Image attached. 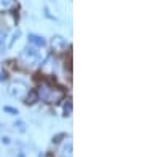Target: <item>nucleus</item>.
Masks as SVG:
<instances>
[{
  "label": "nucleus",
  "mask_w": 159,
  "mask_h": 157,
  "mask_svg": "<svg viewBox=\"0 0 159 157\" xmlns=\"http://www.w3.org/2000/svg\"><path fill=\"white\" fill-rule=\"evenodd\" d=\"M51 2H57V0H51Z\"/></svg>",
  "instance_id": "nucleus-15"
},
{
  "label": "nucleus",
  "mask_w": 159,
  "mask_h": 157,
  "mask_svg": "<svg viewBox=\"0 0 159 157\" xmlns=\"http://www.w3.org/2000/svg\"><path fill=\"white\" fill-rule=\"evenodd\" d=\"M0 81H5V76H3L2 73H0Z\"/></svg>",
  "instance_id": "nucleus-14"
},
{
  "label": "nucleus",
  "mask_w": 159,
  "mask_h": 157,
  "mask_svg": "<svg viewBox=\"0 0 159 157\" xmlns=\"http://www.w3.org/2000/svg\"><path fill=\"white\" fill-rule=\"evenodd\" d=\"M18 60L24 67H35V65L42 63V57H40V52L37 51V48L34 46H25L18 56Z\"/></svg>",
  "instance_id": "nucleus-2"
},
{
  "label": "nucleus",
  "mask_w": 159,
  "mask_h": 157,
  "mask_svg": "<svg viewBox=\"0 0 159 157\" xmlns=\"http://www.w3.org/2000/svg\"><path fill=\"white\" fill-rule=\"evenodd\" d=\"M29 43H32L34 46L37 48H45L46 46V40H45V37L42 35H37V33H29Z\"/></svg>",
  "instance_id": "nucleus-6"
},
{
  "label": "nucleus",
  "mask_w": 159,
  "mask_h": 157,
  "mask_svg": "<svg viewBox=\"0 0 159 157\" xmlns=\"http://www.w3.org/2000/svg\"><path fill=\"white\" fill-rule=\"evenodd\" d=\"M62 113H64L65 117L72 114V102H70V100H67V102L64 103V110H62Z\"/></svg>",
  "instance_id": "nucleus-9"
},
{
  "label": "nucleus",
  "mask_w": 159,
  "mask_h": 157,
  "mask_svg": "<svg viewBox=\"0 0 159 157\" xmlns=\"http://www.w3.org/2000/svg\"><path fill=\"white\" fill-rule=\"evenodd\" d=\"M3 111L8 113V114H11V116H18L19 114V111L16 108H13V107H3Z\"/></svg>",
  "instance_id": "nucleus-11"
},
{
  "label": "nucleus",
  "mask_w": 159,
  "mask_h": 157,
  "mask_svg": "<svg viewBox=\"0 0 159 157\" xmlns=\"http://www.w3.org/2000/svg\"><path fill=\"white\" fill-rule=\"evenodd\" d=\"M67 40L62 37V35H54L51 38V48L52 51H56V52H62L65 51V48H67Z\"/></svg>",
  "instance_id": "nucleus-4"
},
{
  "label": "nucleus",
  "mask_w": 159,
  "mask_h": 157,
  "mask_svg": "<svg viewBox=\"0 0 159 157\" xmlns=\"http://www.w3.org/2000/svg\"><path fill=\"white\" fill-rule=\"evenodd\" d=\"M19 35H21V32H19V30H16L15 33L11 35V40H10V45H8V48H11V46H13V43H15V41H18Z\"/></svg>",
  "instance_id": "nucleus-12"
},
{
  "label": "nucleus",
  "mask_w": 159,
  "mask_h": 157,
  "mask_svg": "<svg viewBox=\"0 0 159 157\" xmlns=\"http://www.w3.org/2000/svg\"><path fill=\"white\" fill-rule=\"evenodd\" d=\"M2 143H3V145H10V143H11V140H10L8 137H3V138H2Z\"/></svg>",
  "instance_id": "nucleus-13"
},
{
  "label": "nucleus",
  "mask_w": 159,
  "mask_h": 157,
  "mask_svg": "<svg viewBox=\"0 0 159 157\" xmlns=\"http://www.w3.org/2000/svg\"><path fill=\"white\" fill-rule=\"evenodd\" d=\"M37 100H38V97H37V92H35V90H30V89H29L27 95L24 97V103H25V105H34Z\"/></svg>",
  "instance_id": "nucleus-8"
},
{
  "label": "nucleus",
  "mask_w": 159,
  "mask_h": 157,
  "mask_svg": "<svg viewBox=\"0 0 159 157\" xmlns=\"http://www.w3.org/2000/svg\"><path fill=\"white\" fill-rule=\"evenodd\" d=\"M15 129L18 130V132H21V133H25V122L18 119V121L15 122Z\"/></svg>",
  "instance_id": "nucleus-10"
},
{
  "label": "nucleus",
  "mask_w": 159,
  "mask_h": 157,
  "mask_svg": "<svg viewBox=\"0 0 159 157\" xmlns=\"http://www.w3.org/2000/svg\"><path fill=\"white\" fill-rule=\"evenodd\" d=\"M16 8V0H0V13H8Z\"/></svg>",
  "instance_id": "nucleus-7"
},
{
  "label": "nucleus",
  "mask_w": 159,
  "mask_h": 157,
  "mask_svg": "<svg viewBox=\"0 0 159 157\" xmlns=\"http://www.w3.org/2000/svg\"><path fill=\"white\" fill-rule=\"evenodd\" d=\"M37 97L38 100L42 102H46V103H51V105H56L59 103L64 97H65V92L59 87H52V86H48V84H42L37 90Z\"/></svg>",
  "instance_id": "nucleus-1"
},
{
  "label": "nucleus",
  "mask_w": 159,
  "mask_h": 157,
  "mask_svg": "<svg viewBox=\"0 0 159 157\" xmlns=\"http://www.w3.org/2000/svg\"><path fill=\"white\" fill-rule=\"evenodd\" d=\"M73 146H72V141H70V138H67L62 145H61V148H59V154H61V157H72L73 154Z\"/></svg>",
  "instance_id": "nucleus-5"
},
{
  "label": "nucleus",
  "mask_w": 159,
  "mask_h": 157,
  "mask_svg": "<svg viewBox=\"0 0 159 157\" xmlns=\"http://www.w3.org/2000/svg\"><path fill=\"white\" fill-rule=\"evenodd\" d=\"M8 92H10L11 97H15L18 100H24V97L27 95V92H29V86L25 84L24 81H21V80H16V81H13L10 84Z\"/></svg>",
  "instance_id": "nucleus-3"
}]
</instances>
